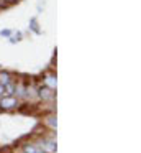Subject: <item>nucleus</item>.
Listing matches in <instances>:
<instances>
[{
    "instance_id": "f257e3e1",
    "label": "nucleus",
    "mask_w": 141,
    "mask_h": 153,
    "mask_svg": "<svg viewBox=\"0 0 141 153\" xmlns=\"http://www.w3.org/2000/svg\"><path fill=\"white\" fill-rule=\"evenodd\" d=\"M0 105H2V109H13L16 105V99L15 97H5V99H2Z\"/></svg>"
},
{
    "instance_id": "f03ea898",
    "label": "nucleus",
    "mask_w": 141,
    "mask_h": 153,
    "mask_svg": "<svg viewBox=\"0 0 141 153\" xmlns=\"http://www.w3.org/2000/svg\"><path fill=\"white\" fill-rule=\"evenodd\" d=\"M43 148H44L46 153H51L56 150V145H54V142H44L43 143Z\"/></svg>"
},
{
    "instance_id": "7ed1b4c3",
    "label": "nucleus",
    "mask_w": 141,
    "mask_h": 153,
    "mask_svg": "<svg viewBox=\"0 0 141 153\" xmlns=\"http://www.w3.org/2000/svg\"><path fill=\"white\" fill-rule=\"evenodd\" d=\"M25 153H46V152H43V148H36V146L26 145L25 146Z\"/></svg>"
},
{
    "instance_id": "20e7f679",
    "label": "nucleus",
    "mask_w": 141,
    "mask_h": 153,
    "mask_svg": "<svg viewBox=\"0 0 141 153\" xmlns=\"http://www.w3.org/2000/svg\"><path fill=\"white\" fill-rule=\"evenodd\" d=\"M46 84H48L51 89H54V87H56V77L54 76H48V77H46Z\"/></svg>"
},
{
    "instance_id": "39448f33",
    "label": "nucleus",
    "mask_w": 141,
    "mask_h": 153,
    "mask_svg": "<svg viewBox=\"0 0 141 153\" xmlns=\"http://www.w3.org/2000/svg\"><path fill=\"white\" fill-rule=\"evenodd\" d=\"M8 82H10V76L7 73H2V74H0V84L5 86V84H8Z\"/></svg>"
},
{
    "instance_id": "423d86ee",
    "label": "nucleus",
    "mask_w": 141,
    "mask_h": 153,
    "mask_svg": "<svg viewBox=\"0 0 141 153\" xmlns=\"http://www.w3.org/2000/svg\"><path fill=\"white\" fill-rule=\"evenodd\" d=\"M39 96L44 97V99H49V97H51V92H49V89H46V87H44V89L39 91Z\"/></svg>"
},
{
    "instance_id": "0eeeda50",
    "label": "nucleus",
    "mask_w": 141,
    "mask_h": 153,
    "mask_svg": "<svg viewBox=\"0 0 141 153\" xmlns=\"http://www.w3.org/2000/svg\"><path fill=\"white\" fill-rule=\"evenodd\" d=\"M5 94H13V91H15V87L12 86V84H5Z\"/></svg>"
},
{
    "instance_id": "6e6552de",
    "label": "nucleus",
    "mask_w": 141,
    "mask_h": 153,
    "mask_svg": "<svg viewBox=\"0 0 141 153\" xmlns=\"http://www.w3.org/2000/svg\"><path fill=\"white\" fill-rule=\"evenodd\" d=\"M48 123L52 127V128H56V119H54V117H49V119H48Z\"/></svg>"
},
{
    "instance_id": "1a4fd4ad",
    "label": "nucleus",
    "mask_w": 141,
    "mask_h": 153,
    "mask_svg": "<svg viewBox=\"0 0 141 153\" xmlns=\"http://www.w3.org/2000/svg\"><path fill=\"white\" fill-rule=\"evenodd\" d=\"M31 27H33V30H35L36 33H38V31H39L38 28H36V22H35V20H31Z\"/></svg>"
},
{
    "instance_id": "9d476101",
    "label": "nucleus",
    "mask_w": 141,
    "mask_h": 153,
    "mask_svg": "<svg viewBox=\"0 0 141 153\" xmlns=\"http://www.w3.org/2000/svg\"><path fill=\"white\" fill-rule=\"evenodd\" d=\"M3 92H5V87H3V84H0V96H2Z\"/></svg>"
},
{
    "instance_id": "9b49d317",
    "label": "nucleus",
    "mask_w": 141,
    "mask_h": 153,
    "mask_svg": "<svg viewBox=\"0 0 141 153\" xmlns=\"http://www.w3.org/2000/svg\"><path fill=\"white\" fill-rule=\"evenodd\" d=\"M8 2H13V0H8Z\"/></svg>"
}]
</instances>
